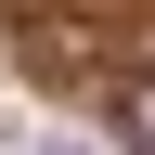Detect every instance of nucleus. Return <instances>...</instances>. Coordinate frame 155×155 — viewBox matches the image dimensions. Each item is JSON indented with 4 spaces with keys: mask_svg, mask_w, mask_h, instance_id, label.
Wrapping results in <instances>:
<instances>
[{
    "mask_svg": "<svg viewBox=\"0 0 155 155\" xmlns=\"http://www.w3.org/2000/svg\"><path fill=\"white\" fill-rule=\"evenodd\" d=\"M129 142H142V155H155V91H142V104H129Z\"/></svg>",
    "mask_w": 155,
    "mask_h": 155,
    "instance_id": "nucleus-1",
    "label": "nucleus"
}]
</instances>
